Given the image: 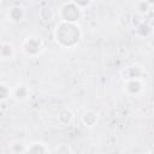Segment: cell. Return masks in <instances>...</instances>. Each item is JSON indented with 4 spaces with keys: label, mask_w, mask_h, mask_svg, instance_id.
I'll return each instance as SVG.
<instances>
[{
    "label": "cell",
    "mask_w": 154,
    "mask_h": 154,
    "mask_svg": "<svg viewBox=\"0 0 154 154\" xmlns=\"http://www.w3.org/2000/svg\"><path fill=\"white\" fill-rule=\"evenodd\" d=\"M43 48H45L43 40L40 36H35V35L26 36L20 45V49L23 54L29 58H35L40 55L43 52Z\"/></svg>",
    "instance_id": "3957f363"
},
{
    "label": "cell",
    "mask_w": 154,
    "mask_h": 154,
    "mask_svg": "<svg viewBox=\"0 0 154 154\" xmlns=\"http://www.w3.org/2000/svg\"><path fill=\"white\" fill-rule=\"evenodd\" d=\"M26 14H28V12L22 4H14V5L10 6L8 10L6 11V19L10 23L17 25L25 20Z\"/></svg>",
    "instance_id": "277c9868"
},
{
    "label": "cell",
    "mask_w": 154,
    "mask_h": 154,
    "mask_svg": "<svg viewBox=\"0 0 154 154\" xmlns=\"http://www.w3.org/2000/svg\"><path fill=\"white\" fill-rule=\"evenodd\" d=\"M30 95H31V90L26 83H17L12 88V99H14L16 101L19 102L26 101L30 97Z\"/></svg>",
    "instance_id": "52a82bcc"
},
{
    "label": "cell",
    "mask_w": 154,
    "mask_h": 154,
    "mask_svg": "<svg viewBox=\"0 0 154 154\" xmlns=\"http://www.w3.org/2000/svg\"><path fill=\"white\" fill-rule=\"evenodd\" d=\"M73 118H75V114H73L72 109H71L70 107H67V106L61 107V108L58 111V113H57L58 123H59L60 125H63V126L70 125V124L72 123Z\"/></svg>",
    "instance_id": "30bf717a"
},
{
    "label": "cell",
    "mask_w": 154,
    "mask_h": 154,
    "mask_svg": "<svg viewBox=\"0 0 154 154\" xmlns=\"http://www.w3.org/2000/svg\"><path fill=\"white\" fill-rule=\"evenodd\" d=\"M12 99V88L6 82H0V101H8Z\"/></svg>",
    "instance_id": "9a60e30c"
},
{
    "label": "cell",
    "mask_w": 154,
    "mask_h": 154,
    "mask_svg": "<svg viewBox=\"0 0 154 154\" xmlns=\"http://www.w3.org/2000/svg\"><path fill=\"white\" fill-rule=\"evenodd\" d=\"M82 14H83V10L77 5L76 1L63 2L58 11L59 19L69 23H78Z\"/></svg>",
    "instance_id": "7a4b0ae2"
},
{
    "label": "cell",
    "mask_w": 154,
    "mask_h": 154,
    "mask_svg": "<svg viewBox=\"0 0 154 154\" xmlns=\"http://www.w3.org/2000/svg\"><path fill=\"white\" fill-rule=\"evenodd\" d=\"M53 36L61 48H75L83 38V31L78 23L59 20L54 28Z\"/></svg>",
    "instance_id": "6da1fadb"
},
{
    "label": "cell",
    "mask_w": 154,
    "mask_h": 154,
    "mask_svg": "<svg viewBox=\"0 0 154 154\" xmlns=\"http://www.w3.org/2000/svg\"><path fill=\"white\" fill-rule=\"evenodd\" d=\"M123 87L129 96H140L144 91L146 84L143 79H125Z\"/></svg>",
    "instance_id": "5b68a950"
},
{
    "label": "cell",
    "mask_w": 154,
    "mask_h": 154,
    "mask_svg": "<svg viewBox=\"0 0 154 154\" xmlns=\"http://www.w3.org/2000/svg\"><path fill=\"white\" fill-rule=\"evenodd\" d=\"M122 76L125 79H143L146 76V69L140 64H131L123 69Z\"/></svg>",
    "instance_id": "8992f818"
},
{
    "label": "cell",
    "mask_w": 154,
    "mask_h": 154,
    "mask_svg": "<svg viewBox=\"0 0 154 154\" xmlns=\"http://www.w3.org/2000/svg\"><path fill=\"white\" fill-rule=\"evenodd\" d=\"M55 17V11L52 6L49 5H46V6H42L40 10H38V18L41 22L43 23H49L51 20H53Z\"/></svg>",
    "instance_id": "7c38bea8"
},
{
    "label": "cell",
    "mask_w": 154,
    "mask_h": 154,
    "mask_svg": "<svg viewBox=\"0 0 154 154\" xmlns=\"http://www.w3.org/2000/svg\"><path fill=\"white\" fill-rule=\"evenodd\" d=\"M54 153L55 154H72V148H71V146L69 143L61 142V143L55 146Z\"/></svg>",
    "instance_id": "e0dca14e"
},
{
    "label": "cell",
    "mask_w": 154,
    "mask_h": 154,
    "mask_svg": "<svg viewBox=\"0 0 154 154\" xmlns=\"http://www.w3.org/2000/svg\"><path fill=\"white\" fill-rule=\"evenodd\" d=\"M26 143L23 141H16L10 146V150L13 154H24L25 149H26Z\"/></svg>",
    "instance_id": "2e32d148"
},
{
    "label": "cell",
    "mask_w": 154,
    "mask_h": 154,
    "mask_svg": "<svg viewBox=\"0 0 154 154\" xmlns=\"http://www.w3.org/2000/svg\"><path fill=\"white\" fill-rule=\"evenodd\" d=\"M76 2H77V5H78V6H79V7H81L83 11H84L87 7H89V6L93 4L91 1H76Z\"/></svg>",
    "instance_id": "d6986e66"
},
{
    "label": "cell",
    "mask_w": 154,
    "mask_h": 154,
    "mask_svg": "<svg viewBox=\"0 0 154 154\" xmlns=\"http://www.w3.org/2000/svg\"><path fill=\"white\" fill-rule=\"evenodd\" d=\"M148 154H154V152H150V153H148Z\"/></svg>",
    "instance_id": "44dd1931"
},
{
    "label": "cell",
    "mask_w": 154,
    "mask_h": 154,
    "mask_svg": "<svg viewBox=\"0 0 154 154\" xmlns=\"http://www.w3.org/2000/svg\"><path fill=\"white\" fill-rule=\"evenodd\" d=\"M48 153H49L48 146L41 141H34L28 143L26 149L24 152V154H48Z\"/></svg>",
    "instance_id": "8fae6325"
},
{
    "label": "cell",
    "mask_w": 154,
    "mask_h": 154,
    "mask_svg": "<svg viewBox=\"0 0 154 154\" xmlns=\"http://www.w3.org/2000/svg\"><path fill=\"white\" fill-rule=\"evenodd\" d=\"M134 29H135L136 35L140 36V37H148V36L152 35V25H150L149 20H147V19H143V20H142L136 28H134Z\"/></svg>",
    "instance_id": "4fadbf2b"
},
{
    "label": "cell",
    "mask_w": 154,
    "mask_h": 154,
    "mask_svg": "<svg viewBox=\"0 0 154 154\" xmlns=\"http://www.w3.org/2000/svg\"><path fill=\"white\" fill-rule=\"evenodd\" d=\"M148 45H149V47H150L152 49H154V35H152V36H150V40H149Z\"/></svg>",
    "instance_id": "ffe728a7"
},
{
    "label": "cell",
    "mask_w": 154,
    "mask_h": 154,
    "mask_svg": "<svg viewBox=\"0 0 154 154\" xmlns=\"http://www.w3.org/2000/svg\"><path fill=\"white\" fill-rule=\"evenodd\" d=\"M147 20H152V19H154V1H152V5H150V7H149V11H148V13H147V16L144 17Z\"/></svg>",
    "instance_id": "ac0fdd59"
},
{
    "label": "cell",
    "mask_w": 154,
    "mask_h": 154,
    "mask_svg": "<svg viewBox=\"0 0 154 154\" xmlns=\"http://www.w3.org/2000/svg\"><path fill=\"white\" fill-rule=\"evenodd\" d=\"M97 122H99V114L94 109H87L81 116V123L88 129L94 128L97 124Z\"/></svg>",
    "instance_id": "9c48e42d"
},
{
    "label": "cell",
    "mask_w": 154,
    "mask_h": 154,
    "mask_svg": "<svg viewBox=\"0 0 154 154\" xmlns=\"http://www.w3.org/2000/svg\"><path fill=\"white\" fill-rule=\"evenodd\" d=\"M16 57V48L12 41H2L0 45V60L11 61Z\"/></svg>",
    "instance_id": "ba28073f"
},
{
    "label": "cell",
    "mask_w": 154,
    "mask_h": 154,
    "mask_svg": "<svg viewBox=\"0 0 154 154\" xmlns=\"http://www.w3.org/2000/svg\"><path fill=\"white\" fill-rule=\"evenodd\" d=\"M150 5H152V1H137L134 5V10H135V12L137 14H140V16H142L144 18L147 16L148 11H149Z\"/></svg>",
    "instance_id": "5bb4252c"
}]
</instances>
